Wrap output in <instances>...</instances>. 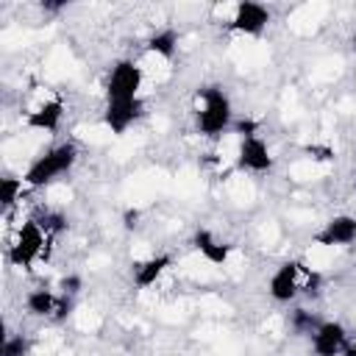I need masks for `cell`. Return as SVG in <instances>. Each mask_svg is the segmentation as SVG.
I'll use <instances>...</instances> for the list:
<instances>
[{"label":"cell","mask_w":356,"mask_h":356,"mask_svg":"<svg viewBox=\"0 0 356 356\" xmlns=\"http://www.w3.org/2000/svg\"><path fill=\"white\" fill-rule=\"evenodd\" d=\"M61 114H64V103L56 97V100H47V103H42L39 108L28 111V117H25V125H28V128H33V131H47V134H53V131H58Z\"/></svg>","instance_id":"cell-13"},{"label":"cell","mask_w":356,"mask_h":356,"mask_svg":"<svg viewBox=\"0 0 356 356\" xmlns=\"http://www.w3.org/2000/svg\"><path fill=\"white\" fill-rule=\"evenodd\" d=\"M353 50H356V39H353Z\"/></svg>","instance_id":"cell-27"},{"label":"cell","mask_w":356,"mask_h":356,"mask_svg":"<svg viewBox=\"0 0 356 356\" xmlns=\"http://www.w3.org/2000/svg\"><path fill=\"white\" fill-rule=\"evenodd\" d=\"M147 50L161 56V58H172L178 50V31L175 28H161L147 39Z\"/></svg>","instance_id":"cell-15"},{"label":"cell","mask_w":356,"mask_h":356,"mask_svg":"<svg viewBox=\"0 0 356 356\" xmlns=\"http://www.w3.org/2000/svg\"><path fill=\"white\" fill-rule=\"evenodd\" d=\"M306 153H309L312 159H317V161H328V159H334V150H331L328 145H309Z\"/></svg>","instance_id":"cell-23"},{"label":"cell","mask_w":356,"mask_h":356,"mask_svg":"<svg viewBox=\"0 0 356 356\" xmlns=\"http://www.w3.org/2000/svg\"><path fill=\"white\" fill-rule=\"evenodd\" d=\"M81 286H83L81 275H64V278H61V284H58V289H61L64 295H78V292H81Z\"/></svg>","instance_id":"cell-22"},{"label":"cell","mask_w":356,"mask_h":356,"mask_svg":"<svg viewBox=\"0 0 356 356\" xmlns=\"http://www.w3.org/2000/svg\"><path fill=\"white\" fill-rule=\"evenodd\" d=\"M312 239H314V245H323V248H345V245H353L356 242V217L337 214Z\"/></svg>","instance_id":"cell-6"},{"label":"cell","mask_w":356,"mask_h":356,"mask_svg":"<svg viewBox=\"0 0 356 356\" xmlns=\"http://www.w3.org/2000/svg\"><path fill=\"white\" fill-rule=\"evenodd\" d=\"M22 178H14V175H6L3 181H0V200H3V209H11L17 200H19V195H22Z\"/></svg>","instance_id":"cell-17"},{"label":"cell","mask_w":356,"mask_h":356,"mask_svg":"<svg viewBox=\"0 0 356 356\" xmlns=\"http://www.w3.org/2000/svg\"><path fill=\"white\" fill-rule=\"evenodd\" d=\"M236 164H239V170H248V172H270L273 156H270V147L264 145V139L261 136L242 139L239 153H236Z\"/></svg>","instance_id":"cell-8"},{"label":"cell","mask_w":356,"mask_h":356,"mask_svg":"<svg viewBox=\"0 0 356 356\" xmlns=\"http://www.w3.org/2000/svg\"><path fill=\"white\" fill-rule=\"evenodd\" d=\"M36 222L42 225V231L47 234V239L56 236V234H61V231H67V217L61 211H44Z\"/></svg>","instance_id":"cell-18"},{"label":"cell","mask_w":356,"mask_h":356,"mask_svg":"<svg viewBox=\"0 0 356 356\" xmlns=\"http://www.w3.org/2000/svg\"><path fill=\"white\" fill-rule=\"evenodd\" d=\"M28 348H31L28 337L14 334V337H6V342H3V356H28Z\"/></svg>","instance_id":"cell-19"},{"label":"cell","mask_w":356,"mask_h":356,"mask_svg":"<svg viewBox=\"0 0 356 356\" xmlns=\"http://www.w3.org/2000/svg\"><path fill=\"white\" fill-rule=\"evenodd\" d=\"M309 270L300 264V261H284L273 275H270V284H267V292L275 303H289L298 298V292H303V281H306Z\"/></svg>","instance_id":"cell-5"},{"label":"cell","mask_w":356,"mask_h":356,"mask_svg":"<svg viewBox=\"0 0 356 356\" xmlns=\"http://www.w3.org/2000/svg\"><path fill=\"white\" fill-rule=\"evenodd\" d=\"M75 161H78V147H75L72 142H61V145H56V147L44 150L42 156H36V159H33V164L25 170L22 181H25L28 186L39 189V186H44V184L56 181L58 175L70 172Z\"/></svg>","instance_id":"cell-2"},{"label":"cell","mask_w":356,"mask_h":356,"mask_svg":"<svg viewBox=\"0 0 356 356\" xmlns=\"http://www.w3.org/2000/svg\"><path fill=\"white\" fill-rule=\"evenodd\" d=\"M320 317L314 314V312H309V309H295L292 312V317H289V325H292V331H298V334H314L317 328H320Z\"/></svg>","instance_id":"cell-16"},{"label":"cell","mask_w":356,"mask_h":356,"mask_svg":"<svg viewBox=\"0 0 356 356\" xmlns=\"http://www.w3.org/2000/svg\"><path fill=\"white\" fill-rule=\"evenodd\" d=\"M192 245H195V250L206 259V261H211V264H225L228 261V256H231V245L228 242H220L209 228H197L195 234H192Z\"/></svg>","instance_id":"cell-12"},{"label":"cell","mask_w":356,"mask_h":356,"mask_svg":"<svg viewBox=\"0 0 356 356\" xmlns=\"http://www.w3.org/2000/svg\"><path fill=\"white\" fill-rule=\"evenodd\" d=\"M70 312H72V295H58V306H56V314H53V320L56 323H61V320H67L70 317Z\"/></svg>","instance_id":"cell-21"},{"label":"cell","mask_w":356,"mask_h":356,"mask_svg":"<svg viewBox=\"0 0 356 356\" xmlns=\"http://www.w3.org/2000/svg\"><path fill=\"white\" fill-rule=\"evenodd\" d=\"M56 306H58V295L39 286V289H31L25 295V309L36 317H53L56 314Z\"/></svg>","instance_id":"cell-14"},{"label":"cell","mask_w":356,"mask_h":356,"mask_svg":"<svg viewBox=\"0 0 356 356\" xmlns=\"http://www.w3.org/2000/svg\"><path fill=\"white\" fill-rule=\"evenodd\" d=\"M42 8H47V11H61L64 3H42Z\"/></svg>","instance_id":"cell-25"},{"label":"cell","mask_w":356,"mask_h":356,"mask_svg":"<svg viewBox=\"0 0 356 356\" xmlns=\"http://www.w3.org/2000/svg\"><path fill=\"white\" fill-rule=\"evenodd\" d=\"M170 264H172V256H170V253H156V256H150V259H145V261L131 264V278H134V284H136L139 289H147V286H153V284L161 278V273H164Z\"/></svg>","instance_id":"cell-11"},{"label":"cell","mask_w":356,"mask_h":356,"mask_svg":"<svg viewBox=\"0 0 356 356\" xmlns=\"http://www.w3.org/2000/svg\"><path fill=\"white\" fill-rule=\"evenodd\" d=\"M270 22V11L267 6L261 3H253V0H242L234 11V19H231V31L236 33H245V36H259Z\"/></svg>","instance_id":"cell-7"},{"label":"cell","mask_w":356,"mask_h":356,"mask_svg":"<svg viewBox=\"0 0 356 356\" xmlns=\"http://www.w3.org/2000/svg\"><path fill=\"white\" fill-rule=\"evenodd\" d=\"M122 225H125L128 231H134V228L139 225V211H136V209H125V214H122Z\"/></svg>","instance_id":"cell-24"},{"label":"cell","mask_w":356,"mask_h":356,"mask_svg":"<svg viewBox=\"0 0 356 356\" xmlns=\"http://www.w3.org/2000/svg\"><path fill=\"white\" fill-rule=\"evenodd\" d=\"M234 134H239L242 139H248V136H259V120H250V117H242V120H234Z\"/></svg>","instance_id":"cell-20"},{"label":"cell","mask_w":356,"mask_h":356,"mask_svg":"<svg viewBox=\"0 0 356 356\" xmlns=\"http://www.w3.org/2000/svg\"><path fill=\"white\" fill-rule=\"evenodd\" d=\"M44 242H47V234L42 231V225L36 220H25L17 231V239L14 245L8 248V261L14 267H25L31 270L33 261L44 253Z\"/></svg>","instance_id":"cell-3"},{"label":"cell","mask_w":356,"mask_h":356,"mask_svg":"<svg viewBox=\"0 0 356 356\" xmlns=\"http://www.w3.org/2000/svg\"><path fill=\"white\" fill-rule=\"evenodd\" d=\"M142 114V100H120V103H108L103 111V122L111 128V134H125Z\"/></svg>","instance_id":"cell-10"},{"label":"cell","mask_w":356,"mask_h":356,"mask_svg":"<svg viewBox=\"0 0 356 356\" xmlns=\"http://www.w3.org/2000/svg\"><path fill=\"white\" fill-rule=\"evenodd\" d=\"M139 86H142V67L134 61H117L108 72V83H106V97L108 103H120V100H136L139 97Z\"/></svg>","instance_id":"cell-4"},{"label":"cell","mask_w":356,"mask_h":356,"mask_svg":"<svg viewBox=\"0 0 356 356\" xmlns=\"http://www.w3.org/2000/svg\"><path fill=\"white\" fill-rule=\"evenodd\" d=\"M200 97V108H197V131L206 136V139H220L231 125H234V117H231V100L225 95L222 86H203L197 92Z\"/></svg>","instance_id":"cell-1"},{"label":"cell","mask_w":356,"mask_h":356,"mask_svg":"<svg viewBox=\"0 0 356 356\" xmlns=\"http://www.w3.org/2000/svg\"><path fill=\"white\" fill-rule=\"evenodd\" d=\"M339 356H356V345H345V350Z\"/></svg>","instance_id":"cell-26"},{"label":"cell","mask_w":356,"mask_h":356,"mask_svg":"<svg viewBox=\"0 0 356 356\" xmlns=\"http://www.w3.org/2000/svg\"><path fill=\"white\" fill-rule=\"evenodd\" d=\"M345 339H348V334H345L342 323L323 320L320 328L312 334V350H314V356H339L348 345Z\"/></svg>","instance_id":"cell-9"}]
</instances>
